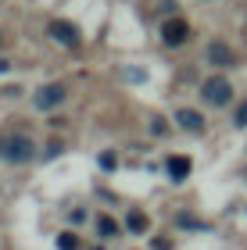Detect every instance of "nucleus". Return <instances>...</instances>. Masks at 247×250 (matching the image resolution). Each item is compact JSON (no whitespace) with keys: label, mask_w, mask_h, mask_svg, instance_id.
I'll return each instance as SVG.
<instances>
[{"label":"nucleus","mask_w":247,"mask_h":250,"mask_svg":"<svg viewBox=\"0 0 247 250\" xmlns=\"http://www.w3.org/2000/svg\"><path fill=\"white\" fill-rule=\"evenodd\" d=\"M0 157L11 161V165H25V161L36 157V146H32L29 136H4L0 140Z\"/></svg>","instance_id":"1"},{"label":"nucleus","mask_w":247,"mask_h":250,"mask_svg":"<svg viewBox=\"0 0 247 250\" xmlns=\"http://www.w3.org/2000/svg\"><path fill=\"white\" fill-rule=\"evenodd\" d=\"M201 93H204V100H208V104L222 107V104H229V100H233V86H229V79H222V75H211L208 83L201 86Z\"/></svg>","instance_id":"2"},{"label":"nucleus","mask_w":247,"mask_h":250,"mask_svg":"<svg viewBox=\"0 0 247 250\" xmlns=\"http://www.w3.org/2000/svg\"><path fill=\"white\" fill-rule=\"evenodd\" d=\"M161 40L168 43V47H183V43L190 40V25L183 18H168L165 25H161Z\"/></svg>","instance_id":"3"},{"label":"nucleus","mask_w":247,"mask_h":250,"mask_svg":"<svg viewBox=\"0 0 247 250\" xmlns=\"http://www.w3.org/2000/svg\"><path fill=\"white\" fill-rule=\"evenodd\" d=\"M50 36L58 40L61 47H72V50L79 47V29H75L72 21H65V18H54L50 21Z\"/></svg>","instance_id":"4"},{"label":"nucleus","mask_w":247,"mask_h":250,"mask_svg":"<svg viewBox=\"0 0 247 250\" xmlns=\"http://www.w3.org/2000/svg\"><path fill=\"white\" fill-rule=\"evenodd\" d=\"M65 97H68V89H65L61 83H50V86H43L40 93H36V107L40 111H50V107L65 104Z\"/></svg>","instance_id":"5"},{"label":"nucleus","mask_w":247,"mask_h":250,"mask_svg":"<svg viewBox=\"0 0 247 250\" xmlns=\"http://www.w3.org/2000/svg\"><path fill=\"white\" fill-rule=\"evenodd\" d=\"M176 122H179V129H186V132H204V118H201L197 111H190V107L179 111Z\"/></svg>","instance_id":"6"},{"label":"nucleus","mask_w":247,"mask_h":250,"mask_svg":"<svg viewBox=\"0 0 247 250\" xmlns=\"http://www.w3.org/2000/svg\"><path fill=\"white\" fill-rule=\"evenodd\" d=\"M208 61L215 68H229L233 64V50L226 47V43H211V47H208Z\"/></svg>","instance_id":"7"},{"label":"nucleus","mask_w":247,"mask_h":250,"mask_svg":"<svg viewBox=\"0 0 247 250\" xmlns=\"http://www.w3.org/2000/svg\"><path fill=\"white\" fill-rule=\"evenodd\" d=\"M190 168H194V165H190V157H168V175H172L176 179V183H183V179L190 175Z\"/></svg>","instance_id":"8"},{"label":"nucleus","mask_w":247,"mask_h":250,"mask_svg":"<svg viewBox=\"0 0 247 250\" xmlns=\"http://www.w3.org/2000/svg\"><path fill=\"white\" fill-rule=\"evenodd\" d=\"M126 225L133 232H147V214H140V211H133L129 218H126Z\"/></svg>","instance_id":"9"},{"label":"nucleus","mask_w":247,"mask_h":250,"mask_svg":"<svg viewBox=\"0 0 247 250\" xmlns=\"http://www.w3.org/2000/svg\"><path fill=\"white\" fill-rule=\"evenodd\" d=\"M115 229H118L115 218H108V214H100V218H97V232L100 236H115Z\"/></svg>","instance_id":"10"},{"label":"nucleus","mask_w":247,"mask_h":250,"mask_svg":"<svg viewBox=\"0 0 247 250\" xmlns=\"http://www.w3.org/2000/svg\"><path fill=\"white\" fill-rule=\"evenodd\" d=\"M58 250H79V240H75L72 232H61L58 236Z\"/></svg>","instance_id":"11"},{"label":"nucleus","mask_w":247,"mask_h":250,"mask_svg":"<svg viewBox=\"0 0 247 250\" xmlns=\"http://www.w3.org/2000/svg\"><path fill=\"white\" fill-rule=\"evenodd\" d=\"M237 125H240V129L247 125V104H240V107H237Z\"/></svg>","instance_id":"12"},{"label":"nucleus","mask_w":247,"mask_h":250,"mask_svg":"<svg viewBox=\"0 0 247 250\" xmlns=\"http://www.w3.org/2000/svg\"><path fill=\"white\" fill-rule=\"evenodd\" d=\"M151 132H154V136H161V132H165V122H161V118H154V122H151Z\"/></svg>","instance_id":"13"},{"label":"nucleus","mask_w":247,"mask_h":250,"mask_svg":"<svg viewBox=\"0 0 247 250\" xmlns=\"http://www.w3.org/2000/svg\"><path fill=\"white\" fill-rule=\"evenodd\" d=\"M4 72H11V61H4V58H0V75H4Z\"/></svg>","instance_id":"14"},{"label":"nucleus","mask_w":247,"mask_h":250,"mask_svg":"<svg viewBox=\"0 0 247 250\" xmlns=\"http://www.w3.org/2000/svg\"><path fill=\"white\" fill-rule=\"evenodd\" d=\"M0 47H4V36H0Z\"/></svg>","instance_id":"15"}]
</instances>
